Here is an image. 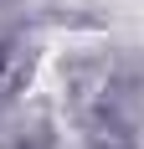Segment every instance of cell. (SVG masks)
Masks as SVG:
<instances>
[{
  "label": "cell",
  "mask_w": 144,
  "mask_h": 149,
  "mask_svg": "<svg viewBox=\"0 0 144 149\" xmlns=\"http://www.w3.org/2000/svg\"><path fill=\"white\" fill-rule=\"evenodd\" d=\"M82 149H139V129L124 108H108L82 123Z\"/></svg>",
  "instance_id": "cell-4"
},
{
  "label": "cell",
  "mask_w": 144,
  "mask_h": 149,
  "mask_svg": "<svg viewBox=\"0 0 144 149\" xmlns=\"http://www.w3.org/2000/svg\"><path fill=\"white\" fill-rule=\"evenodd\" d=\"M41 67V46L26 31H0V113H10L36 82Z\"/></svg>",
  "instance_id": "cell-2"
},
{
  "label": "cell",
  "mask_w": 144,
  "mask_h": 149,
  "mask_svg": "<svg viewBox=\"0 0 144 149\" xmlns=\"http://www.w3.org/2000/svg\"><path fill=\"white\" fill-rule=\"evenodd\" d=\"M57 118L52 108H26V113H10L5 129H0V149H57Z\"/></svg>",
  "instance_id": "cell-3"
},
{
  "label": "cell",
  "mask_w": 144,
  "mask_h": 149,
  "mask_svg": "<svg viewBox=\"0 0 144 149\" xmlns=\"http://www.w3.org/2000/svg\"><path fill=\"white\" fill-rule=\"evenodd\" d=\"M10 5H15V0H0V10H10Z\"/></svg>",
  "instance_id": "cell-5"
},
{
  "label": "cell",
  "mask_w": 144,
  "mask_h": 149,
  "mask_svg": "<svg viewBox=\"0 0 144 149\" xmlns=\"http://www.w3.org/2000/svg\"><path fill=\"white\" fill-rule=\"evenodd\" d=\"M62 108H67V118L82 129L87 118H98L108 108H124L129 113V82L118 72L113 57H103V52H77V57L62 62Z\"/></svg>",
  "instance_id": "cell-1"
}]
</instances>
